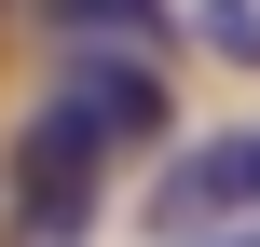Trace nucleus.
<instances>
[{
	"label": "nucleus",
	"mask_w": 260,
	"mask_h": 247,
	"mask_svg": "<svg viewBox=\"0 0 260 247\" xmlns=\"http://www.w3.org/2000/svg\"><path fill=\"white\" fill-rule=\"evenodd\" d=\"M96 193H110V138H96L82 96H55L27 124V151H14V220H27V247H69L96 220Z\"/></svg>",
	"instance_id": "f257e3e1"
},
{
	"label": "nucleus",
	"mask_w": 260,
	"mask_h": 247,
	"mask_svg": "<svg viewBox=\"0 0 260 247\" xmlns=\"http://www.w3.org/2000/svg\"><path fill=\"white\" fill-rule=\"evenodd\" d=\"M69 96L96 110V138H110V151H137V138H165V83H151L137 55H96V69L69 83Z\"/></svg>",
	"instance_id": "f03ea898"
},
{
	"label": "nucleus",
	"mask_w": 260,
	"mask_h": 247,
	"mask_svg": "<svg viewBox=\"0 0 260 247\" xmlns=\"http://www.w3.org/2000/svg\"><path fill=\"white\" fill-rule=\"evenodd\" d=\"M69 41H110V55H151L165 41V0H41Z\"/></svg>",
	"instance_id": "7ed1b4c3"
},
{
	"label": "nucleus",
	"mask_w": 260,
	"mask_h": 247,
	"mask_svg": "<svg viewBox=\"0 0 260 247\" xmlns=\"http://www.w3.org/2000/svg\"><path fill=\"white\" fill-rule=\"evenodd\" d=\"M206 41H219L233 69H260V0H206Z\"/></svg>",
	"instance_id": "20e7f679"
},
{
	"label": "nucleus",
	"mask_w": 260,
	"mask_h": 247,
	"mask_svg": "<svg viewBox=\"0 0 260 247\" xmlns=\"http://www.w3.org/2000/svg\"><path fill=\"white\" fill-rule=\"evenodd\" d=\"M206 165H219V206H260V138H219Z\"/></svg>",
	"instance_id": "39448f33"
},
{
	"label": "nucleus",
	"mask_w": 260,
	"mask_h": 247,
	"mask_svg": "<svg viewBox=\"0 0 260 247\" xmlns=\"http://www.w3.org/2000/svg\"><path fill=\"white\" fill-rule=\"evenodd\" d=\"M219 247H260V234H219Z\"/></svg>",
	"instance_id": "423d86ee"
}]
</instances>
